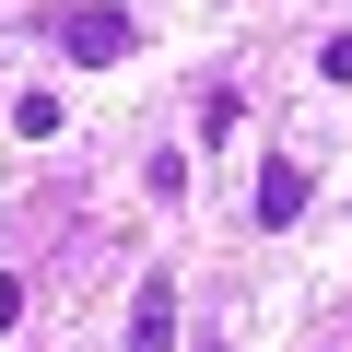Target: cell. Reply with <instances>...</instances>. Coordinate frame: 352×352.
Listing matches in <instances>:
<instances>
[{"label":"cell","mask_w":352,"mask_h":352,"mask_svg":"<svg viewBox=\"0 0 352 352\" xmlns=\"http://www.w3.org/2000/svg\"><path fill=\"white\" fill-rule=\"evenodd\" d=\"M47 47L82 59V71H118V59H141V24L118 12V0H59V12H47Z\"/></svg>","instance_id":"obj_1"},{"label":"cell","mask_w":352,"mask_h":352,"mask_svg":"<svg viewBox=\"0 0 352 352\" xmlns=\"http://www.w3.org/2000/svg\"><path fill=\"white\" fill-rule=\"evenodd\" d=\"M317 71H329V82H352V24H340V36L317 47Z\"/></svg>","instance_id":"obj_4"},{"label":"cell","mask_w":352,"mask_h":352,"mask_svg":"<svg viewBox=\"0 0 352 352\" xmlns=\"http://www.w3.org/2000/svg\"><path fill=\"white\" fill-rule=\"evenodd\" d=\"M294 212H305V164H294V153H270V164H258V235H282Z\"/></svg>","instance_id":"obj_3"},{"label":"cell","mask_w":352,"mask_h":352,"mask_svg":"<svg viewBox=\"0 0 352 352\" xmlns=\"http://www.w3.org/2000/svg\"><path fill=\"white\" fill-rule=\"evenodd\" d=\"M129 352H176V282H164V270L129 294Z\"/></svg>","instance_id":"obj_2"}]
</instances>
